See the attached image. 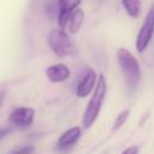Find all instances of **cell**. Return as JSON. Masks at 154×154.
I'll return each mask as SVG.
<instances>
[{"label":"cell","instance_id":"obj_1","mask_svg":"<svg viewBox=\"0 0 154 154\" xmlns=\"http://www.w3.org/2000/svg\"><path fill=\"white\" fill-rule=\"evenodd\" d=\"M106 93H107V82L103 75H99L97 81H96V85L93 90V95L87 105V108L83 113V118H82V124L84 128H90L94 122L96 120L102 103L105 101L106 97Z\"/></svg>","mask_w":154,"mask_h":154},{"label":"cell","instance_id":"obj_2","mask_svg":"<svg viewBox=\"0 0 154 154\" xmlns=\"http://www.w3.org/2000/svg\"><path fill=\"white\" fill-rule=\"evenodd\" d=\"M119 66L124 73L125 82L130 89H135L141 79V69L137 59L125 48H119L117 52Z\"/></svg>","mask_w":154,"mask_h":154},{"label":"cell","instance_id":"obj_3","mask_svg":"<svg viewBox=\"0 0 154 154\" xmlns=\"http://www.w3.org/2000/svg\"><path fill=\"white\" fill-rule=\"evenodd\" d=\"M47 42L53 53L59 58H65L75 53V47L69 35L63 29H53L47 36Z\"/></svg>","mask_w":154,"mask_h":154},{"label":"cell","instance_id":"obj_4","mask_svg":"<svg viewBox=\"0 0 154 154\" xmlns=\"http://www.w3.org/2000/svg\"><path fill=\"white\" fill-rule=\"evenodd\" d=\"M154 35V4L150 5L144 22L136 37V49L138 53L144 52V49L150 43Z\"/></svg>","mask_w":154,"mask_h":154},{"label":"cell","instance_id":"obj_5","mask_svg":"<svg viewBox=\"0 0 154 154\" xmlns=\"http://www.w3.org/2000/svg\"><path fill=\"white\" fill-rule=\"evenodd\" d=\"M34 117H35V111L30 107H19V108H16L10 118H8V122L11 125L16 126V128H20V129H24V128H28L34 122Z\"/></svg>","mask_w":154,"mask_h":154},{"label":"cell","instance_id":"obj_6","mask_svg":"<svg viewBox=\"0 0 154 154\" xmlns=\"http://www.w3.org/2000/svg\"><path fill=\"white\" fill-rule=\"evenodd\" d=\"M96 83V73L93 69L88 67L84 70V73L82 75V78L79 79L77 88H76V95L78 97H85L88 96L95 88Z\"/></svg>","mask_w":154,"mask_h":154},{"label":"cell","instance_id":"obj_7","mask_svg":"<svg viewBox=\"0 0 154 154\" xmlns=\"http://www.w3.org/2000/svg\"><path fill=\"white\" fill-rule=\"evenodd\" d=\"M81 4V0H58L59 6V14H58V24L59 29H65L72 12L78 8V5Z\"/></svg>","mask_w":154,"mask_h":154},{"label":"cell","instance_id":"obj_8","mask_svg":"<svg viewBox=\"0 0 154 154\" xmlns=\"http://www.w3.org/2000/svg\"><path fill=\"white\" fill-rule=\"evenodd\" d=\"M81 134H82V131H81L79 126H73V128L64 131L57 142L58 150H66V149L71 148L72 146H75L78 142V140L81 138Z\"/></svg>","mask_w":154,"mask_h":154},{"label":"cell","instance_id":"obj_9","mask_svg":"<svg viewBox=\"0 0 154 154\" xmlns=\"http://www.w3.org/2000/svg\"><path fill=\"white\" fill-rule=\"evenodd\" d=\"M46 76H47V78L51 82L59 83V82H64V81L69 79V77H70V70L64 64H55V65H52V66L47 67Z\"/></svg>","mask_w":154,"mask_h":154},{"label":"cell","instance_id":"obj_10","mask_svg":"<svg viewBox=\"0 0 154 154\" xmlns=\"http://www.w3.org/2000/svg\"><path fill=\"white\" fill-rule=\"evenodd\" d=\"M83 19H84V12L81 10V8H76L71 17H70V20H69V28H70V32L75 34L79 30L82 23H83Z\"/></svg>","mask_w":154,"mask_h":154},{"label":"cell","instance_id":"obj_11","mask_svg":"<svg viewBox=\"0 0 154 154\" xmlns=\"http://www.w3.org/2000/svg\"><path fill=\"white\" fill-rule=\"evenodd\" d=\"M122 4L128 12V14L132 18H136L141 13V0H122Z\"/></svg>","mask_w":154,"mask_h":154},{"label":"cell","instance_id":"obj_12","mask_svg":"<svg viewBox=\"0 0 154 154\" xmlns=\"http://www.w3.org/2000/svg\"><path fill=\"white\" fill-rule=\"evenodd\" d=\"M129 114H130V109H124V111H122V112L117 116V118H116V120H114V124H113V131L118 130L119 128H122V126L124 125V123H125L126 119L129 118Z\"/></svg>","mask_w":154,"mask_h":154},{"label":"cell","instance_id":"obj_13","mask_svg":"<svg viewBox=\"0 0 154 154\" xmlns=\"http://www.w3.org/2000/svg\"><path fill=\"white\" fill-rule=\"evenodd\" d=\"M34 152H35L34 146H24L10 152L8 154H34Z\"/></svg>","mask_w":154,"mask_h":154},{"label":"cell","instance_id":"obj_14","mask_svg":"<svg viewBox=\"0 0 154 154\" xmlns=\"http://www.w3.org/2000/svg\"><path fill=\"white\" fill-rule=\"evenodd\" d=\"M122 154H138V147L137 146H131L126 148Z\"/></svg>","mask_w":154,"mask_h":154},{"label":"cell","instance_id":"obj_15","mask_svg":"<svg viewBox=\"0 0 154 154\" xmlns=\"http://www.w3.org/2000/svg\"><path fill=\"white\" fill-rule=\"evenodd\" d=\"M10 131H11V130H10L8 128H0V141H1L2 138H5V137L8 135Z\"/></svg>","mask_w":154,"mask_h":154},{"label":"cell","instance_id":"obj_16","mask_svg":"<svg viewBox=\"0 0 154 154\" xmlns=\"http://www.w3.org/2000/svg\"><path fill=\"white\" fill-rule=\"evenodd\" d=\"M5 95H6L5 90H0V107H1V105L4 102V100H5Z\"/></svg>","mask_w":154,"mask_h":154}]
</instances>
